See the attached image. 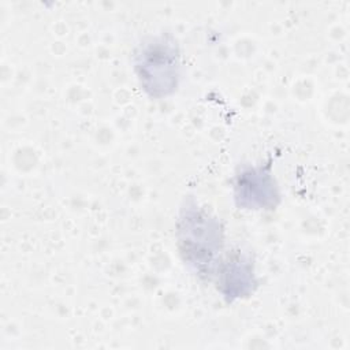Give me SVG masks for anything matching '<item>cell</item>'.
<instances>
[{"instance_id":"obj_1","label":"cell","mask_w":350,"mask_h":350,"mask_svg":"<svg viewBox=\"0 0 350 350\" xmlns=\"http://www.w3.org/2000/svg\"><path fill=\"white\" fill-rule=\"evenodd\" d=\"M135 72L141 88L154 98L176 90L179 79V52L172 40L154 37L135 52Z\"/></svg>"},{"instance_id":"obj_2","label":"cell","mask_w":350,"mask_h":350,"mask_svg":"<svg viewBox=\"0 0 350 350\" xmlns=\"http://www.w3.org/2000/svg\"><path fill=\"white\" fill-rule=\"evenodd\" d=\"M179 245L185 262L198 272L211 271L221 247V231L217 220L196 208L186 209L179 223Z\"/></svg>"},{"instance_id":"obj_3","label":"cell","mask_w":350,"mask_h":350,"mask_svg":"<svg viewBox=\"0 0 350 350\" xmlns=\"http://www.w3.org/2000/svg\"><path fill=\"white\" fill-rule=\"evenodd\" d=\"M223 280L221 284L227 287L224 291V297L231 298H238V290H237V280L239 276H253L252 272V265L249 261L243 257H235L230 262L226 264L223 269Z\"/></svg>"}]
</instances>
